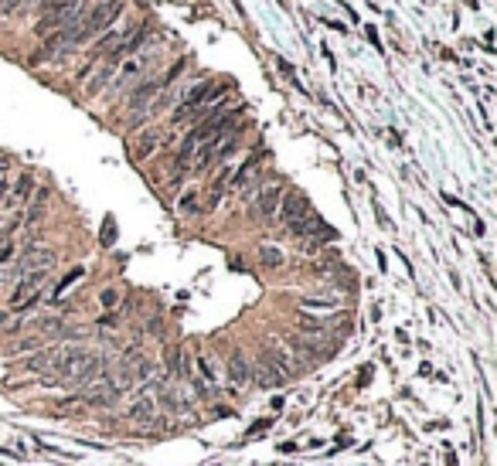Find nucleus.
Here are the masks:
<instances>
[{"label": "nucleus", "instance_id": "f257e3e1", "mask_svg": "<svg viewBox=\"0 0 497 466\" xmlns=\"http://www.w3.org/2000/svg\"><path fill=\"white\" fill-rule=\"evenodd\" d=\"M52 371H55V378H68V381L85 385V381H96L99 374H102V357L89 354V350H82V348H72V350L55 354Z\"/></svg>", "mask_w": 497, "mask_h": 466}, {"label": "nucleus", "instance_id": "f03ea898", "mask_svg": "<svg viewBox=\"0 0 497 466\" xmlns=\"http://www.w3.org/2000/svg\"><path fill=\"white\" fill-rule=\"evenodd\" d=\"M85 14H89V0H68V4H61L55 11H48V14L35 24V31L44 35V38H52V35H61V31H72Z\"/></svg>", "mask_w": 497, "mask_h": 466}, {"label": "nucleus", "instance_id": "7ed1b4c3", "mask_svg": "<svg viewBox=\"0 0 497 466\" xmlns=\"http://www.w3.org/2000/svg\"><path fill=\"white\" fill-rule=\"evenodd\" d=\"M160 92H164V82H160V78H147L143 85H136L133 96H130V113H133V116L147 113V109L153 106V99L160 96Z\"/></svg>", "mask_w": 497, "mask_h": 466}, {"label": "nucleus", "instance_id": "20e7f679", "mask_svg": "<svg viewBox=\"0 0 497 466\" xmlns=\"http://www.w3.org/2000/svg\"><path fill=\"white\" fill-rule=\"evenodd\" d=\"M280 201H283V184H269V188H263L259 195L252 197V208H256L259 218H273L280 211Z\"/></svg>", "mask_w": 497, "mask_h": 466}, {"label": "nucleus", "instance_id": "39448f33", "mask_svg": "<svg viewBox=\"0 0 497 466\" xmlns=\"http://www.w3.org/2000/svg\"><path fill=\"white\" fill-rule=\"evenodd\" d=\"M304 214H310V201H306L300 191L283 195V201H280V218H283V221H297V218H304Z\"/></svg>", "mask_w": 497, "mask_h": 466}, {"label": "nucleus", "instance_id": "423d86ee", "mask_svg": "<svg viewBox=\"0 0 497 466\" xmlns=\"http://www.w3.org/2000/svg\"><path fill=\"white\" fill-rule=\"evenodd\" d=\"M229 378H232V385H235V391H242V388L248 385V378H252V368H248L246 354H232V361H229Z\"/></svg>", "mask_w": 497, "mask_h": 466}, {"label": "nucleus", "instance_id": "0eeeda50", "mask_svg": "<svg viewBox=\"0 0 497 466\" xmlns=\"http://www.w3.org/2000/svg\"><path fill=\"white\" fill-rule=\"evenodd\" d=\"M263 160H266V154H259V157H252V160H246V167L232 177V188H242V184H248V180H256V177H259V164H263Z\"/></svg>", "mask_w": 497, "mask_h": 466}, {"label": "nucleus", "instance_id": "6e6552de", "mask_svg": "<svg viewBox=\"0 0 497 466\" xmlns=\"http://www.w3.org/2000/svg\"><path fill=\"white\" fill-rule=\"evenodd\" d=\"M157 143H160V133H157V130H150V133H143V136H140V140H136L133 157H136V160H143V157H150L153 150H157Z\"/></svg>", "mask_w": 497, "mask_h": 466}, {"label": "nucleus", "instance_id": "1a4fd4ad", "mask_svg": "<svg viewBox=\"0 0 497 466\" xmlns=\"http://www.w3.org/2000/svg\"><path fill=\"white\" fill-rule=\"evenodd\" d=\"M153 415H157V402L153 398H143V402H136L130 408V419L133 422H153Z\"/></svg>", "mask_w": 497, "mask_h": 466}, {"label": "nucleus", "instance_id": "9d476101", "mask_svg": "<svg viewBox=\"0 0 497 466\" xmlns=\"http://www.w3.org/2000/svg\"><path fill=\"white\" fill-rule=\"evenodd\" d=\"M259 259H263V266H269V269H276V266H283V252H280V249H263V252H259Z\"/></svg>", "mask_w": 497, "mask_h": 466}, {"label": "nucleus", "instance_id": "9b49d317", "mask_svg": "<svg viewBox=\"0 0 497 466\" xmlns=\"http://www.w3.org/2000/svg\"><path fill=\"white\" fill-rule=\"evenodd\" d=\"M31 184H35V177L24 174L18 180V188H14V195H11V197H14V201H24V197H28V191H31Z\"/></svg>", "mask_w": 497, "mask_h": 466}, {"label": "nucleus", "instance_id": "f8f14e48", "mask_svg": "<svg viewBox=\"0 0 497 466\" xmlns=\"http://www.w3.org/2000/svg\"><path fill=\"white\" fill-rule=\"evenodd\" d=\"M304 307H310V310H334L337 303H330V300H304Z\"/></svg>", "mask_w": 497, "mask_h": 466}, {"label": "nucleus", "instance_id": "ddd939ff", "mask_svg": "<svg viewBox=\"0 0 497 466\" xmlns=\"http://www.w3.org/2000/svg\"><path fill=\"white\" fill-rule=\"evenodd\" d=\"M11 255H14V245H11V238H4V242H0V266H4Z\"/></svg>", "mask_w": 497, "mask_h": 466}, {"label": "nucleus", "instance_id": "4468645a", "mask_svg": "<svg viewBox=\"0 0 497 466\" xmlns=\"http://www.w3.org/2000/svg\"><path fill=\"white\" fill-rule=\"evenodd\" d=\"M76 279H82V269H72V272H68V276L61 279V286H58V293H61V290H68V286H72Z\"/></svg>", "mask_w": 497, "mask_h": 466}, {"label": "nucleus", "instance_id": "2eb2a0df", "mask_svg": "<svg viewBox=\"0 0 497 466\" xmlns=\"http://www.w3.org/2000/svg\"><path fill=\"white\" fill-rule=\"evenodd\" d=\"M194 204H198V195L191 191V195H184V201H181V211L191 214V211H194Z\"/></svg>", "mask_w": 497, "mask_h": 466}, {"label": "nucleus", "instance_id": "dca6fc26", "mask_svg": "<svg viewBox=\"0 0 497 466\" xmlns=\"http://www.w3.org/2000/svg\"><path fill=\"white\" fill-rule=\"evenodd\" d=\"M7 167H11V160H7V157H0V177L7 174Z\"/></svg>", "mask_w": 497, "mask_h": 466}, {"label": "nucleus", "instance_id": "f3484780", "mask_svg": "<svg viewBox=\"0 0 497 466\" xmlns=\"http://www.w3.org/2000/svg\"><path fill=\"white\" fill-rule=\"evenodd\" d=\"M0 4H4V0H0Z\"/></svg>", "mask_w": 497, "mask_h": 466}]
</instances>
